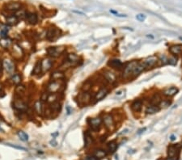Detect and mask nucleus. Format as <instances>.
Returning a JSON list of instances; mask_svg holds the SVG:
<instances>
[{
    "instance_id": "f257e3e1",
    "label": "nucleus",
    "mask_w": 182,
    "mask_h": 160,
    "mask_svg": "<svg viewBox=\"0 0 182 160\" xmlns=\"http://www.w3.org/2000/svg\"><path fill=\"white\" fill-rule=\"evenodd\" d=\"M138 62H139L138 61H131L130 62H129L128 64L123 68V71H122L123 79H126L130 78L135 67H136V65L138 64Z\"/></svg>"
},
{
    "instance_id": "f03ea898",
    "label": "nucleus",
    "mask_w": 182,
    "mask_h": 160,
    "mask_svg": "<svg viewBox=\"0 0 182 160\" xmlns=\"http://www.w3.org/2000/svg\"><path fill=\"white\" fill-rule=\"evenodd\" d=\"M102 120H103V123H104V126H105L108 129H109V130H112V129L114 128V125H115L114 120L111 114L106 113L104 116Z\"/></svg>"
},
{
    "instance_id": "7ed1b4c3",
    "label": "nucleus",
    "mask_w": 182,
    "mask_h": 160,
    "mask_svg": "<svg viewBox=\"0 0 182 160\" xmlns=\"http://www.w3.org/2000/svg\"><path fill=\"white\" fill-rule=\"evenodd\" d=\"M103 76L104 79L110 84H113L117 82V74L111 70H104L103 72Z\"/></svg>"
},
{
    "instance_id": "20e7f679",
    "label": "nucleus",
    "mask_w": 182,
    "mask_h": 160,
    "mask_svg": "<svg viewBox=\"0 0 182 160\" xmlns=\"http://www.w3.org/2000/svg\"><path fill=\"white\" fill-rule=\"evenodd\" d=\"M158 62H159V58H158V57H156V56H150L142 61L143 64L145 65V67L147 69L154 67L157 64Z\"/></svg>"
},
{
    "instance_id": "39448f33",
    "label": "nucleus",
    "mask_w": 182,
    "mask_h": 160,
    "mask_svg": "<svg viewBox=\"0 0 182 160\" xmlns=\"http://www.w3.org/2000/svg\"><path fill=\"white\" fill-rule=\"evenodd\" d=\"M64 51L63 47H49L47 49V53L52 57H59L62 52Z\"/></svg>"
},
{
    "instance_id": "423d86ee",
    "label": "nucleus",
    "mask_w": 182,
    "mask_h": 160,
    "mask_svg": "<svg viewBox=\"0 0 182 160\" xmlns=\"http://www.w3.org/2000/svg\"><path fill=\"white\" fill-rule=\"evenodd\" d=\"M2 66H3V68L5 69L6 72L10 74V75H13L14 74V71H15V65L14 63L10 60H4L3 62H2Z\"/></svg>"
},
{
    "instance_id": "0eeeda50",
    "label": "nucleus",
    "mask_w": 182,
    "mask_h": 160,
    "mask_svg": "<svg viewBox=\"0 0 182 160\" xmlns=\"http://www.w3.org/2000/svg\"><path fill=\"white\" fill-rule=\"evenodd\" d=\"M103 122V120L100 117L92 118L89 120V125L91 126L93 130H99L101 126V124Z\"/></svg>"
},
{
    "instance_id": "6e6552de",
    "label": "nucleus",
    "mask_w": 182,
    "mask_h": 160,
    "mask_svg": "<svg viewBox=\"0 0 182 160\" xmlns=\"http://www.w3.org/2000/svg\"><path fill=\"white\" fill-rule=\"evenodd\" d=\"M146 69H147V68H146L145 65L143 64V62H138V64L136 65V67H135L133 73H132L131 77H132V78H135V77H137L139 74H141L142 71H144Z\"/></svg>"
},
{
    "instance_id": "1a4fd4ad",
    "label": "nucleus",
    "mask_w": 182,
    "mask_h": 160,
    "mask_svg": "<svg viewBox=\"0 0 182 160\" xmlns=\"http://www.w3.org/2000/svg\"><path fill=\"white\" fill-rule=\"evenodd\" d=\"M179 89L176 87H171L165 89L164 92H163V95H164L165 97H173L174 95H176V94L178 93Z\"/></svg>"
},
{
    "instance_id": "9d476101",
    "label": "nucleus",
    "mask_w": 182,
    "mask_h": 160,
    "mask_svg": "<svg viewBox=\"0 0 182 160\" xmlns=\"http://www.w3.org/2000/svg\"><path fill=\"white\" fill-rule=\"evenodd\" d=\"M142 106H143V102L141 100H139V99H138V100H135L132 102L130 107L133 112H141Z\"/></svg>"
},
{
    "instance_id": "9b49d317",
    "label": "nucleus",
    "mask_w": 182,
    "mask_h": 160,
    "mask_svg": "<svg viewBox=\"0 0 182 160\" xmlns=\"http://www.w3.org/2000/svg\"><path fill=\"white\" fill-rule=\"evenodd\" d=\"M108 66L112 69H115V70H121V69L124 68L122 62L119 59H112L109 61Z\"/></svg>"
},
{
    "instance_id": "f8f14e48",
    "label": "nucleus",
    "mask_w": 182,
    "mask_h": 160,
    "mask_svg": "<svg viewBox=\"0 0 182 160\" xmlns=\"http://www.w3.org/2000/svg\"><path fill=\"white\" fill-rule=\"evenodd\" d=\"M108 93H109V90H108V88H107V87L101 88V89L99 91V92H97V93L96 94L95 98H94L95 102L101 100L102 99H104L107 95H108Z\"/></svg>"
},
{
    "instance_id": "ddd939ff",
    "label": "nucleus",
    "mask_w": 182,
    "mask_h": 160,
    "mask_svg": "<svg viewBox=\"0 0 182 160\" xmlns=\"http://www.w3.org/2000/svg\"><path fill=\"white\" fill-rule=\"evenodd\" d=\"M62 84L57 81H53L48 86V92L50 93H57L60 90Z\"/></svg>"
},
{
    "instance_id": "4468645a",
    "label": "nucleus",
    "mask_w": 182,
    "mask_h": 160,
    "mask_svg": "<svg viewBox=\"0 0 182 160\" xmlns=\"http://www.w3.org/2000/svg\"><path fill=\"white\" fill-rule=\"evenodd\" d=\"M53 62L49 58H45L41 61V68H42V72H47L52 67Z\"/></svg>"
},
{
    "instance_id": "2eb2a0df",
    "label": "nucleus",
    "mask_w": 182,
    "mask_h": 160,
    "mask_svg": "<svg viewBox=\"0 0 182 160\" xmlns=\"http://www.w3.org/2000/svg\"><path fill=\"white\" fill-rule=\"evenodd\" d=\"M14 107L19 111H25L27 109V104L21 100H15L14 101Z\"/></svg>"
},
{
    "instance_id": "dca6fc26",
    "label": "nucleus",
    "mask_w": 182,
    "mask_h": 160,
    "mask_svg": "<svg viewBox=\"0 0 182 160\" xmlns=\"http://www.w3.org/2000/svg\"><path fill=\"white\" fill-rule=\"evenodd\" d=\"M169 52L174 56L180 55L182 53V46L180 45H173L169 47Z\"/></svg>"
},
{
    "instance_id": "f3484780",
    "label": "nucleus",
    "mask_w": 182,
    "mask_h": 160,
    "mask_svg": "<svg viewBox=\"0 0 182 160\" xmlns=\"http://www.w3.org/2000/svg\"><path fill=\"white\" fill-rule=\"evenodd\" d=\"M7 11L8 12H18L19 10H20V4L19 2H10L8 3L7 6Z\"/></svg>"
},
{
    "instance_id": "a211bd4d",
    "label": "nucleus",
    "mask_w": 182,
    "mask_h": 160,
    "mask_svg": "<svg viewBox=\"0 0 182 160\" xmlns=\"http://www.w3.org/2000/svg\"><path fill=\"white\" fill-rule=\"evenodd\" d=\"M57 30H56L55 28H53V27H49L47 31V33H46V38H47V40H54L56 39V36H57Z\"/></svg>"
},
{
    "instance_id": "6ab92c4d",
    "label": "nucleus",
    "mask_w": 182,
    "mask_h": 160,
    "mask_svg": "<svg viewBox=\"0 0 182 160\" xmlns=\"http://www.w3.org/2000/svg\"><path fill=\"white\" fill-rule=\"evenodd\" d=\"M168 156L171 159H174V158H177L178 157V154H179V150L175 146H171L170 147H168Z\"/></svg>"
},
{
    "instance_id": "aec40b11",
    "label": "nucleus",
    "mask_w": 182,
    "mask_h": 160,
    "mask_svg": "<svg viewBox=\"0 0 182 160\" xmlns=\"http://www.w3.org/2000/svg\"><path fill=\"white\" fill-rule=\"evenodd\" d=\"M159 107L158 105H154V104H151V105L147 106L146 108V113L147 114H155L159 112Z\"/></svg>"
},
{
    "instance_id": "412c9836",
    "label": "nucleus",
    "mask_w": 182,
    "mask_h": 160,
    "mask_svg": "<svg viewBox=\"0 0 182 160\" xmlns=\"http://www.w3.org/2000/svg\"><path fill=\"white\" fill-rule=\"evenodd\" d=\"M26 18L30 24H36L37 23V15L35 13L32 12L27 13Z\"/></svg>"
},
{
    "instance_id": "4be33fe9",
    "label": "nucleus",
    "mask_w": 182,
    "mask_h": 160,
    "mask_svg": "<svg viewBox=\"0 0 182 160\" xmlns=\"http://www.w3.org/2000/svg\"><path fill=\"white\" fill-rule=\"evenodd\" d=\"M65 74L63 72H61V71H55V72L52 73L50 78L52 79V81H57V80H60L64 79Z\"/></svg>"
},
{
    "instance_id": "5701e85b",
    "label": "nucleus",
    "mask_w": 182,
    "mask_h": 160,
    "mask_svg": "<svg viewBox=\"0 0 182 160\" xmlns=\"http://www.w3.org/2000/svg\"><path fill=\"white\" fill-rule=\"evenodd\" d=\"M93 155L97 159H103L104 157H106L107 155V152L104 150H102V149H98V150H96Z\"/></svg>"
},
{
    "instance_id": "b1692460",
    "label": "nucleus",
    "mask_w": 182,
    "mask_h": 160,
    "mask_svg": "<svg viewBox=\"0 0 182 160\" xmlns=\"http://www.w3.org/2000/svg\"><path fill=\"white\" fill-rule=\"evenodd\" d=\"M21 80H22L21 75H20V74H17V73L14 74L13 75H12V77H11V82H12V83L15 84V85L20 84Z\"/></svg>"
},
{
    "instance_id": "393cba45",
    "label": "nucleus",
    "mask_w": 182,
    "mask_h": 160,
    "mask_svg": "<svg viewBox=\"0 0 182 160\" xmlns=\"http://www.w3.org/2000/svg\"><path fill=\"white\" fill-rule=\"evenodd\" d=\"M117 149V143L116 141H112L108 143V150L110 154H113Z\"/></svg>"
},
{
    "instance_id": "a878e982",
    "label": "nucleus",
    "mask_w": 182,
    "mask_h": 160,
    "mask_svg": "<svg viewBox=\"0 0 182 160\" xmlns=\"http://www.w3.org/2000/svg\"><path fill=\"white\" fill-rule=\"evenodd\" d=\"M18 23V17L16 15H10L7 16V24H9L10 26L15 25Z\"/></svg>"
},
{
    "instance_id": "bb28decb",
    "label": "nucleus",
    "mask_w": 182,
    "mask_h": 160,
    "mask_svg": "<svg viewBox=\"0 0 182 160\" xmlns=\"http://www.w3.org/2000/svg\"><path fill=\"white\" fill-rule=\"evenodd\" d=\"M79 100H80V101L84 104H87L90 102V100H91L90 95L87 92H85L84 94H82V95H80V98H79Z\"/></svg>"
},
{
    "instance_id": "cd10ccee",
    "label": "nucleus",
    "mask_w": 182,
    "mask_h": 160,
    "mask_svg": "<svg viewBox=\"0 0 182 160\" xmlns=\"http://www.w3.org/2000/svg\"><path fill=\"white\" fill-rule=\"evenodd\" d=\"M67 62L70 63V64H73V63H75L79 61V57L76 54L74 53H70L67 57Z\"/></svg>"
},
{
    "instance_id": "c85d7f7f",
    "label": "nucleus",
    "mask_w": 182,
    "mask_h": 160,
    "mask_svg": "<svg viewBox=\"0 0 182 160\" xmlns=\"http://www.w3.org/2000/svg\"><path fill=\"white\" fill-rule=\"evenodd\" d=\"M162 100V99L160 97V95L159 94H155L152 96L151 100V104H154V105H159V104L160 103V101Z\"/></svg>"
},
{
    "instance_id": "c756f323",
    "label": "nucleus",
    "mask_w": 182,
    "mask_h": 160,
    "mask_svg": "<svg viewBox=\"0 0 182 160\" xmlns=\"http://www.w3.org/2000/svg\"><path fill=\"white\" fill-rule=\"evenodd\" d=\"M17 135L22 142H28V135L25 132L20 130L17 132Z\"/></svg>"
},
{
    "instance_id": "7c9ffc66",
    "label": "nucleus",
    "mask_w": 182,
    "mask_h": 160,
    "mask_svg": "<svg viewBox=\"0 0 182 160\" xmlns=\"http://www.w3.org/2000/svg\"><path fill=\"white\" fill-rule=\"evenodd\" d=\"M12 44V40H10L9 38H2V39L0 40V45L1 46L3 47L4 49H7L10 46V45Z\"/></svg>"
},
{
    "instance_id": "2f4dec72",
    "label": "nucleus",
    "mask_w": 182,
    "mask_h": 160,
    "mask_svg": "<svg viewBox=\"0 0 182 160\" xmlns=\"http://www.w3.org/2000/svg\"><path fill=\"white\" fill-rule=\"evenodd\" d=\"M34 107L36 112H37V114L41 115V112H42V104H41V100H37L34 104Z\"/></svg>"
},
{
    "instance_id": "473e14b6",
    "label": "nucleus",
    "mask_w": 182,
    "mask_h": 160,
    "mask_svg": "<svg viewBox=\"0 0 182 160\" xmlns=\"http://www.w3.org/2000/svg\"><path fill=\"white\" fill-rule=\"evenodd\" d=\"M41 71H42V68H41V62H38L37 64L35 65L33 71H32V74H34V75H37V74H39Z\"/></svg>"
},
{
    "instance_id": "72a5a7b5",
    "label": "nucleus",
    "mask_w": 182,
    "mask_h": 160,
    "mask_svg": "<svg viewBox=\"0 0 182 160\" xmlns=\"http://www.w3.org/2000/svg\"><path fill=\"white\" fill-rule=\"evenodd\" d=\"M171 104V101L168 100H162L160 101V103L159 104V108H167L168 107L169 105Z\"/></svg>"
},
{
    "instance_id": "f704fd0d",
    "label": "nucleus",
    "mask_w": 182,
    "mask_h": 160,
    "mask_svg": "<svg viewBox=\"0 0 182 160\" xmlns=\"http://www.w3.org/2000/svg\"><path fill=\"white\" fill-rule=\"evenodd\" d=\"M93 142V139H92V137L91 136V135L89 133H86V135H85V147H89L90 145H92V143Z\"/></svg>"
},
{
    "instance_id": "c9c22d12",
    "label": "nucleus",
    "mask_w": 182,
    "mask_h": 160,
    "mask_svg": "<svg viewBox=\"0 0 182 160\" xmlns=\"http://www.w3.org/2000/svg\"><path fill=\"white\" fill-rule=\"evenodd\" d=\"M159 61H160L162 65H167L168 64V57L165 54H160L158 57Z\"/></svg>"
},
{
    "instance_id": "e433bc0d",
    "label": "nucleus",
    "mask_w": 182,
    "mask_h": 160,
    "mask_svg": "<svg viewBox=\"0 0 182 160\" xmlns=\"http://www.w3.org/2000/svg\"><path fill=\"white\" fill-rule=\"evenodd\" d=\"M26 90V87L23 84H19V85H16V87H15V92L17 94H23L24 92H25Z\"/></svg>"
},
{
    "instance_id": "4c0bfd02",
    "label": "nucleus",
    "mask_w": 182,
    "mask_h": 160,
    "mask_svg": "<svg viewBox=\"0 0 182 160\" xmlns=\"http://www.w3.org/2000/svg\"><path fill=\"white\" fill-rule=\"evenodd\" d=\"M177 57L174 56V55H172V56L168 57V64L171 66H176V63H177Z\"/></svg>"
},
{
    "instance_id": "58836bf2",
    "label": "nucleus",
    "mask_w": 182,
    "mask_h": 160,
    "mask_svg": "<svg viewBox=\"0 0 182 160\" xmlns=\"http://www.w3.org/2000/svg\"><path fill=\"white\" fill-rule=\"evenodd\" d=\"M7 146H9V147H12L14 149H16V150H26V149L23 147H20V146H17V145H13V144H11V143H7Z\"/></svg>"
},
{
    "instance_id": "ea45409f",
    "label": "nucleus",
    "mask_w": 182,
    "mask_h": 160,
    "mask_svg": "<svg viewBox=\"0 0 182 160\" xmlns=\"http://www.w3.org/2000/svg\"><path fill=\"white\" fill-rule=\"evenodd\" d=\"M136 19H137V20H139V22H143L146 20V15L144 14H142V13L138 14L136 15Z\"/></svg>"
},
{
    "instance_id": "a19ab883",
    "label": "nucleus",
    "mask_w": 182,
    "mask_h": 160,
    "mask_svg": "<svg viewBox=\"0 0 182 160\" xmlns=\"http://www.w3.org/2000/svg\"><path fill=\"white\" fill-rule=\"evenodd\" d=\"M26 16H27V13L24 12V10H20V12L18 13L17 17H20V19H24V17H26Z\"/></svg>"
},
{
    "instance_id": "79ce46f5",
    "label": "nucleus",
    "mask_w": 182,
    "mask_h": 160,
    "mask_svg": "<svg viewBox=\"0 0 182 160\" xmlns=\"http://www.w3.org/2000/svg\"><path fill=\"white\" fill-rule=\"evenodd\" d=\"M48 97H49V94L47 92H44L42 94V95H41V100H42V101H45V100H48Z\"/></svg>"
},
{
    "instance_id": "37998d69",
    "label": "nucleus",
    "mask_w": 182,
    "mask_h": 160,
    "mask_svg": "<svg viewBox=\"0 0 182 160\" xmlns=\"http://www.w3.org/2000/svg\"><path fill=\"white\" fill-rule=\"evenodd\" d=\"M66 111H67V115H70L73 112V108L70 105H67V107H66Z\"/></svg>"
},
{
    "instance_id": "c03bdc74",
    "label": "nucleus",
    "mask_w": 182,
    "mask_h": 160,
    "mask_svg": "<svg viewBox=\"0 0 182 160\" xmlns=\"http://www.w3.org/2000/svg\"><path fill=\"white\" fill-rule=\"evenodd\" d=\"M49 144H50L52 147H57V142L55 139H53V140H51L50 142H49Z\"/></svg>"
},
{
    "instance_id": "a18cd8bd",
    "label": "nucleus",
    "mask_w": 182,
    "mask_h": 160,
    "mask_svg": "<svg viewBox=\"0 0 182 160\" xmlns=\"http://www.w3.org/2000/svg\"><path fill=\"white\" fill-rule=\"evenodd\" d=\"M72 12H74V13H76V14H78V15H85V14H84V12H80V11L73 10V11H72Z\"/></svg>"
},
{
    "instance_id": "49530a36",
    "label": "nucleus",
    "mask_w": 182,
    "mask_h": 160,
    "mask_svg": "<svg viewBox=\"0 0 182 160\" xmlns=\"http://www.w3.org/2000/svg\"><path fill=\"white\" fill-rule=\"evenodd\" d=\"M85 160H97V159L96 158V157L94 155L92 156H89V157H87L86 159H85Z\"/></svg>"
},
{
    "instance_id": "de8ad7c7",
    "label": "nucleus",
    "mask_w": 182,
    "mask_h": 160,
    "mask_svg": "<svg viewBox=\"0 0 182 160\" xmlns=\"http://www.w3.org/2000/svg\"><path fill=\"white\" fill-rule=\"evenodd\" d=\"M58 132H55V133H52L51 135H52V137H54V138H55V137H57V136H58Z\"/></svg>"
},
{
    "instance_id": "09e8293b",
    "label": "nucleus",
    "mask_w": 182,
    "mask_h": 160,
    "mask_svg": "<svg viewBox=\"0 0 182 160\" xmlns=\"http://www.w3.org/2000/svg\"><path fill=\"white\" fill-rule=\"evenodd\" d=\"M170 140L171 141H175L176 140V137L174 136V135H172V136L170 137Z\"/></svg>"
},
{
    "instance_id": "8fccbe9b",
    "label": "nucleus",
    "mask_w": 182,
    "mask_h": 160,
    "mask_svg": "<svg viewBox=\"0 0 182 160\" xmlns=\"http://www.w3.org/2000/svg\"><path fill=\"white\" fill-rule=\"evenodd\" d=\"M145 130H146V128H144V129H141V130H139V133H139V134L142 133V131H145Z\"/></svg>"
},
{
    "instance_id": "3c124183",
    "label": "nucleus",
    "mask_w": 182,
    "mask_h": 160,
    "mask_svg": "<svg viewBox=\"0 0 182 160\" xmlns=\"http://www.w3.org/2000/svg\"><path fill=\"white\" fill-rule=\"evenodd\" d=\"M147 37H149V38H151V39H154V37H153V36H151V34H147Z\"/></svg>"
},
{
    "instance_id": "603ef678",
    "label": "nucleus",
    "mask_w": 182,
    "mask_h": 160,
    "mask_svg": "<svg viewBox=\"0 0 182 160\" xmlns=\"http://www.w3.org/2000/svg\"><path fill=\"white\" fill-rule=\"evenodd\" d=\"M2 67H3V66H2V62L0 61V71L2 70Z\"/></svg>"
},
{
    "instance_id": "864d4df0",
    "label": "nucleus",
    "mask_w": 182,
    "mask_h": 160,
    "mask_svg": "<svg viewBox=\"0 0 182 160\" xmlns=\"http://www.w3.org/2000/svg\"><path fill=\"white\" fill-rule=\"evenodd\" d=\"M4 95V94L2 92H1V90H0V97H2V96Z\"/></svg>"
},
{
    "instance_id": "5fc2aeb1",
    "label": "nucleus",
    "mask_w": 182,
    "mask_h": 160,
    "mask_svg": "<svg viewBox=\"0 0 182 160\" xmlns=\"http://www.w3.org/2000/svg\"><path fill=\"white\" fill-rule=\"evenodd\" d=\"M0 90H2V86L0 85Z\"/></svg>"
},
{
    "instance_id": "6e6d98bb",
    "label": "nucleus",
    "mask_w": 182,
    "mask_h": 160,
    "mask_svg": "<svg viewBox=\"0 0 182 160\" xmlns=\"http://www.w3.org/2000/svg\"><path fill=\"white\" fill-rule=\"evenodd\" d=\"M180 39H181V40H182V37H180Z\"/></svg>"
}]
</instances>
